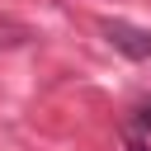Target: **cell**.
<instances>
[{
    "label": "cell",
    "mask_w": 151,
    "mask_h": 151,
    "mask_svg": "<svg viewBox=\"0 0 151 151\" xmlns=\"http://www.w3.org/2000/svg\"><path fill=\"white\" fill-rule=\"evenodd\" d=\"M104 38H109L123 57L151 61V33H146V28H137V24H127V19H104Z\"/></svg>",
    "instance_id": "1"
},
{
    "label": "cell",
    "mask_w": 151,
    "mask_h": 151,
    "mask_svg": "<svg viewBox=\"0 0 151 151\" xmlns=\"http://www.w3.org/2000/svg\"><path fill=\"white\" fill-rule=\"evenodd\" d=\"M127 123H132L137 132H151V99H142V104L132 109V118H127Z\"/></svg>",
    "instance_id": "2"
},
{
    "label": "cell",
    "mask_w": 151,
    "mask_h": 151,
    "mask_svg": "<svg viewBox=\"0 0 151 151\" xmlns=\"http://www.w3.org/2000/svg\"><path fill=\"white\" fill-rule=\"evenodd\" d=\"M123 137H127V151H146V137H142L132 123H123Z\"/></svg>",
    "instance_id": "3"
}]
</instances>
